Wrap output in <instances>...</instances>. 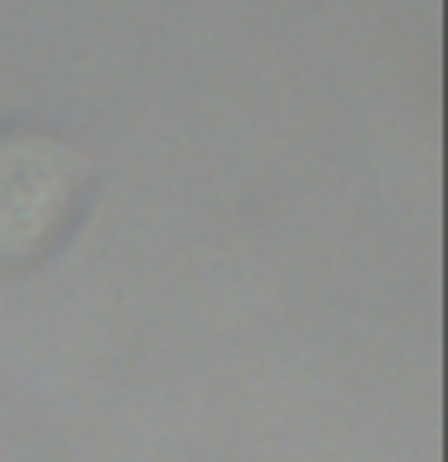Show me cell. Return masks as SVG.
Returning a JSON list of instances; mask_svg holds the SVG:
<instances>
[{
  "instance_id": "1",
  "label": "cell",
  "mask_w": 448,
  "mask_h": 462,
  "mask_svg": "<svg viewBox=\"0 0 448 462\" xmlns=\"http://www.w3.org/2000/svg\"><path fill=\"white\" fill-rule=\"evenodd\" d=\"M92 202V169L34 125L0 130V265H34L58 251Z\"/></svg>"
}]
</instances>
